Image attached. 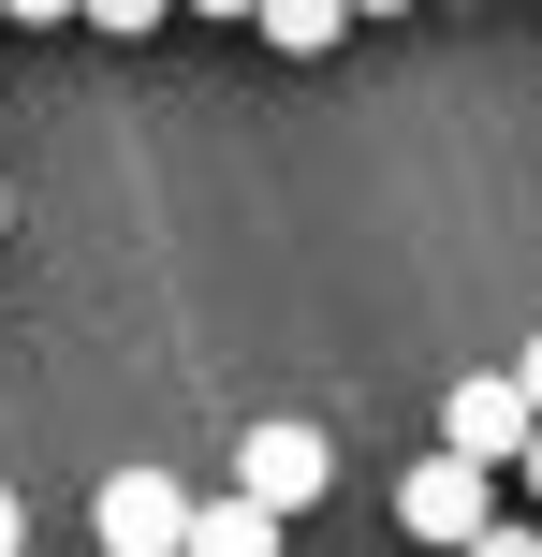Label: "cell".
Masks as SVG:
<instances>
[{
  "instance_id": "6da1fadb",
  "label": "cell",
  "mask_w": 542,
  "mask_h": 557,
  "mask_svg": "<svg viewBox=\"0 0 542 557\" xmlns=\"http://www.w3.org/2000/svg\"><path fill=\"white\" fill-rule=\"evenodd\" d=\"M323 484H338V441H323V425H250V441H235V499L279 513V529L323 499Z\"/></svg>"
},
{
  "instance_id": "7a4b0ae2",
  "label": "cell",
  "mask_w": 542,
  "mask_h": 557,
  "mask_svg": "<svg viewBox=\"0 0 542 557\" xmlns=\"http://www.w3.org/2000/svg\"><path fill=\"white\" fill-rule=\"evenodd\" d=\"M88 543H103V557H176V543H191V484H176V470H117L103 499H88Z\"/></svg>"
},
{
  "instance_id": "3957f363",
  "label": "cell",
  "mask_w": 542,
  "mask_h": 557,
  "mask_svg": "<svg viewBox=\"0 0 542 557\" xmlns=\"http://www.w3.org/2000/svg\"><path fill=\"white\" fill-rule=\"evenodd\" d=\"M528 396H514V367H469V382L455 396H440V455H469V470H514V455H528Z\"/></svg>"
},
{
  "instance_id": "277c9868",
  "label": "cell",
  "mask_w": 542,
  "mask_h": 557,
  "mask_svg": "<svg viewBox=\"0 0 542 557\" xmlns=\"http://www.w3.org/2000/svg\"><path fill=\"white\" fill-rule=\"evenodd\" d=\"M484 513H499V470H469V455H426V470L396 484V529L426 543V557H455L469 529H484Z\"/></svg>"
},
{
  "instance_id": "5b68a950",
  "label": "cell",
  "mask_w": 542,
  "mask_h": 557,
  "mask_svg": "<svg viewBox=\"0 0 542 557\" xmlns=\"http://www.w3.org/2000/svg\"><path fill=\"white\" fill-rule=\"evenodd\" d=\"M250 29H264L279 59H338V45H352V0H250Z\"/></svg>"
},
{
  "instance_id": "8992f818",
  "label": "cell",
  "mask_w": 542,
  "mask_h": 557,
  "mask_svg": "<svg viewBox=\"0 0 542 557\" xmlns=\"http://www.w3.org/2000/svg\"><path fill=\"white\" fill-rule=\"evenodd\" d=\"M176 557H279V513H250L220 484V499H191V543H176Z\"/></svg>"
},
{
  "instance_id": "52a82bcc",
  "label": "cell",
  "mask_w": 542,
  "mask_h": 557,
  "mask_svg": "<svg viewBox=\"0 0 542 557\" xmlns=\"http://www.w3.org/2000/svg\"><path fill=\"white\" fill-rule=\"evenodd\" d=\"M162 15H176V0H74V29H117V45H147Z\"/></svg>"
},
{
  "instance_id": "ba28073f",
  "label": "cell",
  "mask_w": 542,
  "mask_h": 557,
  "mask_svg": "<svg viewBox=\"0 0 542 557\" xmlns=\"http://www.w3.org/2000/svg\"><path fill=\"white\" fill-rule=\"evenodd\" d=\"M455 557H542V513H484V529H469Z\"/></svg>"
},
{
  "instance_id": "9c48e42d",
  "label": "cell",
  "mask_w": 542,
  "mask_h": 557,
  "mask_svg": "<svg viewBox=\"0 0 542 557\" xmlns=\"http://www.w3.org/2000/svg\"><path fill=\"white\" fill-rule=\"evenodd\" d=\"M0 15H15V29H74V0H0Z\"/></svg>"
},
{
  "instance_id": "30bf717a",
  "label": "cell",
  "mask_w": 542,
  "mask_h": 557,
  "mask_svg": "<svg viewBox=\"0 0 542 557\" xmlns=\"http://www.w3.org/2000/svg\"><path fill=\"white\" fill-rule=\"evenodd\" d=\"M514 396H528V411H542V337H528V352H514Z\"/></svg>"
},
{
  "instance_id": "8fae6325",
  "label": "cell",
  "mask_w": 542,
  "mask_h": 557,
  "mask_svg": "<svg viewBox=\"0 0 542 557\" xmlns=\"http://www.w3.org/2000/svg\"><path fill=\"white\" fill-rule=\"evenodd\" d=\"M176 15H235V29H250V0H176Z\"/></svg>"
},
{
  "instance_id": "7c38bea8",
  "label": "cell",
  "mask_w": 542,
  "mask_h": 557,
  "mask_svg": "<svg viewBox=\"0 0 542 557\" xmlns=\"http://www.w3.org/2000/svg\"><path fill=\"white\" fill-rule=\"evenodd\" d=\"M15 543H29V513H15V499H0V557H15Z\"/></svg>"
},
{
  "instance_id": "4fadbf2b",
  "label": "cell",
  "mask_w": 542,
  "mask_h": 557,
  "mask_svg": "<svg viewBox=\"0 0 542 557\" xmlns=\"http://www.w3.org/2000/svg\"><path fill=\"white\" fill-rule=\"evenodd\" d=\"M514 470H528V499H542V425H528V455H514Z\"/></svg>"
},
{
  "instance_id": "5bb4252c",
  "label": "cell",
  "mask_w": 542,
  "mask_h": 557,
  "mask_svg": "<svg viewBox=\"0 0 542 557\" xmlns=\"http://www.w3.org/2000/svg\"><path fill=\"white\" fill-rule=\"evenodd\" d=\"M352 15H411V0H352Z\"/></svg>"
},
{
  "instance_id": "9a60e30c",
  "label": "cell",
  "mask_w": 542,
  "mask_h": 557,
  "mask_svg": "<svg viewBox=\"0 0 542 557\" xmlns=\"http://www.w3.org/2000/svg\"><path fill=\"white\" fill-rule=\"evenodd\" d=\"M0 235H15V191H0Z\"/></svg>"
},
{
  "instance_id": "2e32d148",
  "label": "cell",
  "mask_w": 542,
  "mask_h": 557,
  "mask_svg": "<svg viewBox=\"0 0 542 557\" xmlns=\"http://www.w3.org/2000/svg\"><path fill=\"white\" fill-rule=\"evenodd\" d=\"M0 133H15V117H0Z\"/></svg>"
}]
</instances>
